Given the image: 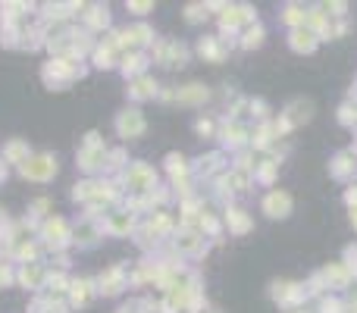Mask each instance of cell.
Returning a JSON list of instances; mask_svg holds the SVG:
<instances>
[{
    "mask_svg": "<svg viewBox=\"0 0 357 313\" xmlns=\"http://www.w3.org/2000/svg\"><path fill=\"white\" fill-rule=\"evenodd\" d=\"M207 10H210L207 3H188L185 6V19L188 22H201V19H207Z\"/></svg>",
    "mask_w": 357,
    "mask_h": 313,
    "instance_id": "obj_32",
    "label": "cell"
},
{
    "mask_svg": "<svg viewBox=\"0 0 357 313\" xmlns=\"http://www.w3.org/2000/svg\"><path fill=\"white\" fill-rule=\"evenodd\" d=\"M41 238H44V245H47V247L60 251L63 245H69V241H73V232H69L66 220L50 216V220H44V226H41Z\"/></svg>",
    "mask_w": 357,
    "mask_h": 313,
    "instance_id": "obj_5",
    "label": "cell"
},
{
    "mask_svg": "<svg viewBox=\"0 0 357 313\" xmlns=\"http://www.w3.org/2000/svg\"><path fill=\"white\" fill-rule=\"evenodd\" d=\"M226 226H229V232L245 235V232H251V216H248L241 207H229L226 210Z\"/></svg>",
    "mask_w": 357,
    "mask_h": 313,
    "instance_id": "obj_23",
    "label": "cell"
},
{
    "mask_svg": "<svg viewBox=\"0 0 357 313\" xmlns=\"http://www.w3.org/2000/svg\"><path fill=\"white\" fill-rule=\"evenodd\" d=\"M176 100L178 104H185V107H197V104H204V100H210V91L204 85H185V88H178L176 91Z\"/></svg>",
    "mask_w": 357,
    "mask_h": 313,
    "instance_id": "obj_20",
    "label": "cell"
},
{
    "mask_svg": "<svg viewBox=\"0 0 357 313\" xmlns=\"http://www.w3.org/2000/svg\"><path fill=\"white\" fill-rule=\"evenodd\" d=\"M144 129H148V123H144V116H142V110H123L116 116V132H119V138H138V135H144Z\"/></svg>",
    "mask_w": 357,
    "mask_h": 313,
    "instance_id": "obj_7",
    "label": "cell"
},
{
    "mask_svg": "<svg viewBox=\"0 0 357 313\" xmlns=\"http://www.w3.org/2000/svg\"><path fill=\"white\" fill-rule=\"evenodd\" d=\"M151 6H154V3H129V10H135L138 16H144V13H148Z\"/></svg>",
    "mask_w": 357,
    "mask_h": 313,
    "instance_id": "obj_37",
    "label": "cell"
},
{
    "mask_svg": "<svg viewBox=\"0 0 357 313\" xmlns=\"http://www.w3.org/2000/svg\"><path fill=\"white\" fill-rule=\"evenodd\" d=\"M197 54L216 63V60H222V56H226V44H222V38H201V44H197Z\"/></svg>",
    "mask_w": 357,
    "mask_h": 313,
    "instance_id": "obj_25",
    "label": "cell"
},
{
    "mask_svg": "<svg viewBox=\"0 0 357 313\" xmlns=\"http://www.w3.org/2000/svg\"><path fill=\"white\" fill-rule=\"evenodd\" d=\"M317 44H320V38H317L314 31L307 29V25H301V29H291V31H289V47L298 50V54H310Z\"/></svg>",
    "mask_w": 357,
    "mask_h": 313,
    "instance_id": "obj_15",
    "label": "cell"
},
{
    "mask_svg": "<svg viewBox=\"0 0 357 313\" xmlns=\"http://www.w3.org/2000/svg\"><path fill=\"white\" fill-rule=\"evenodd\" d=\"M264 25L260 22H254V25H248L245 29V38H241V47L245 50H251V47H260V44H264Z\"/></svg>",
    "mask_w": 357,
    "mask_h": 313,
    "instance_id": "obj_30",
    "label": "cell"
},
{
    "mask_svg": "<svg viewBox=\"0 0 357 313\" xmlns=\"http://www.w3.org/2000/svg\"><path fill=\"white\" fill-rule=\"evenodd\" d=\"M291 313H304V310H291Z\"/></svg>",
    "mask_w": 357,
    "mask_h": 313,
    "instance_id": "obj_40",
    "label": "cell"
},
{
    "mask_svg": "<svg viewBox=\"0 0 357 313\" xmlns=\"http://www.w3.org/2000/svg\"><path fill=\"white\" fill-rule=\"evenodd\" d=\"M216 138H222V144L226 148H245V142H248V129L245 125H238L235 119H229V123H222V129H220V135Z\"/></svg>",
    "mask_w": 357,
    "mask_h": 313,
    "instance_id": "obj_17",
    "label": "cell"
},
{
    "mask_svg": "<svg viewBox=\"0 0 357 313\" xmlns=\"http://www.w3.org/2000/svg\"><path fill=\"white\" fill-rule=\"evenodd\" d=\"M195 132H197V135H213V123H210V119H197Z\"/></svg>",
    "mask_w": 357,
    "mask_h": 313,
    "instance_id": "obj_36",
    "label": "cell"
},
{
    "mask_svg": "<svg viewBox=\"0 0 357 313\" xmlns=\"http://www.w3.org/2000/svg\"><path fill=\"white\" fill-rule=\"evenodd\" d=\"M41 75L54 91H60V88L69 85V82L82 79V75H85V66H79V60H73V56H56V60H50L47 66H44Z\"/></svg>",
    "mask_w": 357,
    "mask_h": 313,
    "instance_id": "obj_1",
    "label": "cell"
},
{
    "mask_svg": "<svg viewBox=\"0 0 357 313\" xmlns=\"http://www.w3.org/2000/svg\"><path fill=\"white\" fill-rule=\"evenodd\" d=\"M222 29H229V31H235L238 25H254L257 19H254V10L251 6H222Z\"/></svg>",
    "mask_w": 357,
    "mask_h": 313,
    "instance_id": "obj_11",
    "label": "cell"
},
{
    "mask_svg": "<svg viewBox=\"0 0 357 313\" xmlns=\"http://www.w3.org/2000/svg\"><path fill=\"white\" fill-rule=\"evenodd\" d=\"M173 245H176L178 254H201L204 247H207V245H204V235L195 232V229H182V232L176 235Z\"/></svg>",
    "mask_w": 357,
    "mask_h": 313,
    "instance_id": "obj_16",
    "label": "cell"
},
{
    "mask_svg": "<svg viewBox=\"0 0 357 313\" xmlns=\"http://www.w3.org/2000/svg\"><path fill=\"white\" fill-rule=\"evenodd\" d=\"M354 169H357V154L354 151H342V154H335L333 166H329V172H333L335 178H348Z\"/></svg>",
    "mask_w": 357,
    "mask_h": 313,
    "instance_id": "obj_21",
    "label": "cell"
},
{
    "mask_svg": "<svg viewBox=\"0 0 357 313\" xmlns=\"http://www.w3.org/2000/svg\"><path fill=\"white\" fill-rule=\"evenodd\" d=\"M273 298L282 304L285 310H295L298 304H304L307 298V285H298V282H273Z\"/></svg>",
    "mask_w": 357,
    "mask_h": 313,
    "instance_id": "obj_6",
    "label": "cell"
},
{
    "mask_svg": "<svg viewBox=\"0 0 357 313\" xmlns=\"http://www.w3.org/2000/svg\"><path fill=\"white\" fill-rule=\"evenodd\" d=\"M167 169H169V176H173V182H178V176H188L191 172V166H188V160H185L182 154H169L167 157Z\"/></svg>",
    "mask_w": 357,
    "mask_h": 313,
    "instance_id": "obj_31",
    "label": "cell"
},
{
    "mask_svg": "<svg viewBox=\"0 0 357 313\" xmlns=\"http://www.w3.org/2000/svg\"><path fill=\"white\" fill-rule=\"evenodd\" d=\"M19 176L31 178V182H50L56 176V157L54 154H31L19 166Z\"/></svg>",
    "mask_w": 357,
    "mask_h": 313,
    "instance_id": "obj_4",
    "label": "cell"
},
{
    "mask_svg": "<svg viewBox=\"0 0 357 313\" xmlns=\"http://www.w3.org/2000/svg\"><path fill=\"white\" fill-rule=\"evenodd\" d=\"M351 222H354V229H357V207H351Z\"/></svg>",
    "mask_w": 357,
    "mask_h": 313,
    "instance_id": "obj_38",
    "label": "cell"
},
{
    "mask_svg": "<svg viewBox=\"0 0 357 313\" xmlns=\"http://www.w3.org/2000/svg\"><path fill=\"white\" fill-rule=\"evenodd\" d=\"M0 178H6V169H0Z\"/></svg>",
    "mask_w": 357,
    "mask_h": 313,
    "instance_id": "obj_39",
    "label": "cell"
},
{
    "mask_svg": "<svg viewBox=\"0 0 357 313\" xmlns=\"http://www.w3.org/2000/svg\"><path fill=\"white\" fill-rule=\"evenodd\" d=\"M339 119H342V125H357V104H345V107H342Z\"/></svg>",
    "mask_w": 357,
    "mask_h": 313,
    "instance_id": "obj_33",
    "label": "cell"
},
{
    "mask_svg": "<svg viewBox=\"0 0 357 313\" xmlns=\"http://www.w3.org/2000/svg\"><path fill=\"white\" fill-rule=\"evenodd\" d=\"M276 172H279V160L276 157H266L264 163L254 166V178H257V182H264V185H273Z\"/></svg>",
    "mask_w": 357,
    "mask_h": 313,
    "instance_id": "obj_27",
    "label": "cell"
},
{
    "mask_svg": "<svg viewBox=\"0 0 357 313\" xmlns=\"http://www.w3.org/2000/svg\"><path fill=\"white\" fill-rule=\"evenodd\" d=\"M144 69H148V56H144L142 50L123 54V75H129V79H138V75H144Z\"/></svg>",
    "mask_w": 357,
    "mask_h": 313,
    "instance_id": "obj_22",
    "label": "cell"
},
{
    "mask_svg": "<svg viewBox=\"0 0 357 313\" xmlns=\"http://www.w3.org/2000/svg\"><path fill=\"white\" fill-rule=\"evenodd\" d=\"M44 279H47V270L41 264H19L16 282L29 285V289H44Z\"/></svg>",
    "mask_w": 357,
    "mask_h": 313,
    "instance_id": "obj_13",
    "label": "cell"
},
{
    "mask_svg": "<svg viewBox=\"0 0 357 313\" xmlns=\"http://www.w3.org/2000/svg\"><path fill=\"white\" fill-rule=\"evenodd\" d=\"M79 166L88 172V176L107 169V148L98 142V132L85 135V144H82V151H79Z\"/></svg>",
    "mask_w": 357,
    "mask_h": 313,
    "instance_id": "obj_3",
    "label": "cell"
},
{
    "mask_svg": "<svg viewBox=\"0 0 357 313\" xmlns=\"http://www.w3.org/2000/svg\"><path fill=\"white\" fill-rule=\"evenodd\" d=\"M320 313H345V304L335 301V298H323V301H320Z\"/></svg>",
    "mask_w": 357,
    "mask_h": 313,
    "instance_id": "obj_34",
    "label": "cell"
},
{
    "mask_svg": "<svg viewBox=\"0 0 357 313\" xmlns=\"http://www.w3.org/2000/svg\"><path fill=\"white\" fill-rule=\"evenodd\" d=\"M345 266H348V273H354L357 276V245H351L345 251Z\"/></svg>",
    "mask_w": 357,
    "mask_h": 313,
    "instance_id": "obj_35",
    "label": "cell"
},
{
    "mask_svg": "<svg viewBox=\"0 0 357 313\" xmlns=\"http://www.w3.org/2000/svg\"><path fill=\"white\" fill-rule=\"evenodd\" d=\"M320 276H323V282H326V289H345V285L351 282V273H348L345 264H329Z\"/></svg>",
    "mask_w": 357,
    "mask_h": 313,
    "instance_id": "obj_19",
    "label": "cell"
},
{
    "mask_svg": "<svg viewBox=\"0 0 357 313\" xmlns=\"http://www.w3.org/2000/svg\"><path fill=\"white\" fill-rule=\"evenodd\" d=\"M123 182L129 191H135V194H151V191L157 188V172L151 169L148 163H129L123 172Z\"/></svg>",
    "mask_w": 357,
    "mask_h": 313,
    "instance_id": "obj_2",
    "label": "cell"
},
{
    "mask_svg": "<svg viewBox=\"0 0 357 313\" xmlns=\"http://www.w3.org/2000/svg\"><path fill=\"white\" fill-rule=\"evenodd\" d=\"M98 285H100L98 291H104V295H119L123 289H129V273H126L123 266H110V270L98 279Z\"/></svg>",
    "mask_w": 357,
    "mask_h": 313,
    "instance_id": "obj_10",
    "label": "cell"
},
{
    "mask_svg": "<svg viewBox=\"0 0 357 313\" xmlns=\"http://www.w3.org/2000/svg\"><path fill=\"white\" fill-rule=\"evenodd\" d=\"M157 82L151 79V75H138V79H132L129 82V98L132 100H151V98H157Z\"/></svg>",
    "mask_w": 357,
    "mask_h": 313,
    "instance_id": "obj_18",
    "label": "cell"
},
{
    "mask_svg": "<svg viewBox=\"0 0 357 313\" xmlns=\"http://www.w3.org/2000/svg\"><path fill=\"white\" fill-rule=\"evenodd\" d=\"M314 116V104L310 100H304V98H298V100H291L289 107H285V113H282V119L295 129V125H301V123H307V119Z\"/></svg>",
    "mask_w": 357,
    "mask_h": 313,
    "instance_id": "obj_14",
    "label": "cell"
},
{
    "mask_svg": "<svg viewBox=\"0 0 357 313\" xmlns=\"http://www.w3.org/2000/svg\"><path fill=\"white\" fill-rule=\"evenodd\" d=\"M222 154H207V157H201L195 166H191V172H197V176H210V172H216V169H222Z\"/></svg>",
    "mask_w": 357,
    "mask_h": 313,
    "instance_id": "obj_29",
    "label": "cell"
},
{
    "mask_svg": "<svg viewBox=\"0 0 357 313\" xmlns=\"http://www.w3.org/2000/svg\"><path fill=\"white\" fill-rule=\"evenodd\" d=\"M82 19H85V25L88 29H107V25H110V10H107V6H91V10L88 13H82Z\"/></svg>",
    "mask_w": 357,
    "mask_h": 313,
    "instance_id": "obj_26",
    "label": "cell"
},
{
    "mask_svg": "<svg viewBox=\"0 0 357 313\" xmlns=\"http://www.w3.org/2000/svg\"><path fill=\"white\" fill-rule=\"evenodd\" d=\"M291 194L289 191H279V188H273L270 194L264 197V213L266 216H273V220H285V216L291 213Z\"/></svg>",
    "mask_w": 357,
    "mask_h": 313,
    "instance_id": "obj_8",
    "label": "cell"
},
{
    "mask_svg": "<svg viewBox=\"0 0 357 313\" xmlns=\"http://www.w3.org/2000/svg\"><path fill=\"white\" fill-rule=\"evenodd\" d=\"M94 285L98 282H91V279H73V282H69V307H88L91 298L98 295Z\"/></svg>",
    "mask_w": 357,
    "mask_h": 313,
    "instance_id": "obj_9",
    "label": "cell"
},
{
    "mask_svg": "<svg viewBox=\"0 0 357 313\" xmlns=\"http://www.w3.org/2000/svg\"><path fill=\"white\" fill-rule=\"evenodd\" d=\"M132 229H135V216H132V210H116V213H107V220H104V232L129 235Z\"/></svg>",
    "mask_w": 357,
    "mask_h": 313,
    "instance_id": "obj_12",
    "label": "cell"
},
{
    "mask_svg": "<svg viewBox=\"0 0 357 313\" xmlns=\"http://www.w3.org/2000/svg\"><path fill=\"white\" fill-rule=\"evenodd\" d=\"M29 157H31L29 144H25V142H19V138H13L10 144H3V160H6V163H16V166H22Z\"/></svg>",
    "mask_w": 357,
    "mask_h": 313,
    "instance_id": "obj_24",
    "label": "cell"
},
{
    "mask_svg": "<svg viewBox=\"0 0 357 313\" xmlns=\"http://www.w3.org/2000/svg\"><path fill=\"white\" fill-rule=\"evenodd\" d=\"M282 19H285V25H291V29H301V25L307 22V10H304L301 3H289L282 13Z\"/></svg>",
    "mask_w": 357,
    "mask_h": 313,
    "instance_id": "obj_28",
    "label": "cell"
}]
</instances>
